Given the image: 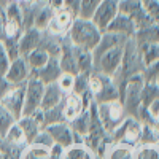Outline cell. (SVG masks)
Here are the masks:
<instances>
[{"mask_svg":"<svg viewBox=\"0 0 159 159\" xmlns=\"http://www.w3.org/2000/svg\"><path fill=\"white\" fill-rule=\"evenodd\" d=\"M145 11H147L148 18L151 19L153 24H159V0H154V2H150L147 5H143Z\"/></svg>","mask_w":159,"mask_h":159,"instance_id":"obj_38","label":"cell"},{"mask_svg":"<svg viewBox=\"0 0 159 159\" xmlns=\"http://www.w3.org/2000/svg\"><path fill=\"white\" fill-rule=\"evenodd\" d=\"M2 142L5 145H8V147H15V148H21V150L25 147V145H27L25 137L22 134V130L19 129L18 123H15V124L10 127V130L7 132V135L2 139Z\"/></svg>","mask_w":159,"mask_h":159,"instance_id":"obj_25","label":"cell"},{"mask_svg":"<svg viewBox=\"0 0 159 159\" xmlns=\"http://www.w3.org/2000/svg\"><path fill=\"white\" fill-rule=\"evenodd\" d=\"M150 2H154V0H142L143 5H147V3H150Z\"/></svg>","mask_w":159,"mask_h":159,"instance_id":"obj_45","label":"cell"},{"mask_svg":"<svg viewBox=\"0 0 159 159\" xmlns=\"http://www.w3.org/2000/svg\"><path fill=\"white\" fill-rule=\"evenodd\" d=\"M137 45H157L159 43V24H150L142 29H137L134 35Z\"/></svg>","mask_w":159,"mask_h":159,"instance_id":"obj_19","label":"cell"},{"mask_svg":"<svg viewBox=\"0 0 159 159\" xmlns=\"http://www.w3.org/2000/svg\"><path fill=\"white\" fill-rule=\"evenodd\" d=\"M15 123H16L15 116L0 105V139H3L7 135V132L10 130V127Z\"/></svg>","mask_w":159,"mask_h":159,"instance_id":"obj_32","label":"cell"},{"mask_svg":"<svg viewBox=\"0 0 159 159\" xmlns=\"http://www.w3.org/2000/svg\"><path fill=\"white\" fill-rule=\"evenodd\" d=\"M153 127H154V130H156V134H157V137H159V116L153 121Z\"/></svg>","mask_w":159,"mask_h":159,"instance_id":"obj_44","label":"cell"},{"mask_svg":"<svg viewBox=\"0 0 159 159\" xmlns=\"http://www.w3.org/2000/svg\"><path fill=\"white\" fill-rule=\"evenodd\" d=\"M75 56H76L78 73L91 75L92 72H94V57H92V52L91 51L75 48Z\"/></svg>","mask_w":159,"mask_h":159,"instance_id":"obj_22","label":"cell"},{"mask_svg":"<svg viewBox=\"0 0 159 159\" xmlns=\"http://www.w3.org/2000/svg\"><path fill=\"white\" fill-rule=\"evenodd\" d=\"M42 37H43V30H38L35 27L30 29H24L19 40H18V49H19V56H27L30 51L37 49L42 43Z\"/></svg>","mask_w":159,"mask_h":159,"instance_id":"obj_12","label":"cell"},{"mask_svg":"<svg viewBox=\"0 0 159 159\" xmlns=\"http://www.w3.org/2000/svg\"><path fill=\"white\" fill-rule=\"evenodd\" d=\"M88 107L84 105L83 99L73 94V92H69V94L64 96V100H62V111H64V118L65 121L70 123L76 116H80L83 111H86Z\"/></svg>","mask_w":159,"mask_h":159,"instance_id":"obj_14","label":"cell"},{"mask_svg":"<svg viewBox=\"0 0 159 159\" xmlns=\"http://www.w3.org/2000/svg\"><path fill=\"white\" fill-rule=\"evenodd\" d=\"M143 80L145 81H151V83H156V78L159 76V59L156 62H153L151 65H148V67H145L143 72Z\"/></svg>","mask_w":159,"mask_h":159,"instance_id":"obj_34","label":"cell"},{"mask_svg":"<svg viewBox=\"0 0 159 159\" xmlns=\"http://www.w3.org/2000/svg\"><path fill=\"white\" fill-rule=\"evenodd\" d=\"M11 64V57L8 54V51L5 49L3 43L0 42V76H5L7 75V70Z\"/></svg>","mask_w":159,"mask_h":159,"instance_id":"obj_36","label":"cell"},{"mask_svg":"<svg viewBox=\"0 0 159 159\" xmlns=\"http://www.w3.org/2000/svg\"><path fill=\"white\" fill-rule=\"evenodd\" d=\"M124 46L126 45L111 48L108 51L102 52L100 56L94 57V70L107 75V76H115V73L118 72L119 65H121V61H123Z\"/></svg>","mask_w":159,"mask_h":159,"instance_id":"obj_5","label":"cell"},{"mask_svg":"<svg viewBox=\"0 0 159 159\" xmlns=\"http://www.w3.org/2000/svg\"><path fill=\"white\" fill-rule=\"evenodd\" d=\"M48 7H49L52 11L62 10V8H64V0H48Z\"/></svg>","mask_w":159,"mask_h":159,"instance_id":"obj_42","label":"cell"},{"mask_svg":"<svg viewBox=\"0 0 159 159\" xmlns=\"http://www.w3.org/2000/svg\"><path fill=\"white\" fill-rule=\"evenodd\" d=\"M105 32H113V34H118L121 35L124 38H134L135 32H137V27L134 21H132L130 18H127L126 15H123V13H118L116 18L110 22V25L107 27V30Z\"/></svg>","mask_w":159,"mask_h":159,"instance_id":"obj_15","label":"cell"},{"mask_svg":"<svg viewBox=\"0 0 159 159\" xmlns=\"http://www.w3.org/2000/svg\"><path fill=\"white\" fill-rule=\"evenodd\" d=\"M157 45H159V43H157Z\"/></svg>","mask_w":159,"mask_h":159,"instance_id":"obj_49","label":"cell"},{"mask_svg":"<svg viewBox=\"0 0 159 159\" xmlns=\"http://www.w3.org/2000/svg\"><path fill=\"white\" fill-rule=\"evenodd\" d=\"M32 5H37V7H43V5H48V0H25Z\"/></svg>","mask_w":159,"mask_h":159,"instance_id":"obj_43","label":"cell"},{"mask_svg":"<svg viewBox=\"0 0 159 159\" xmlns=\"http://www.w3.org/2000/svg\"><path fill=\"white\" fill-rule=\"evenodd\" d=\"M127 43V38L118 35V34H113V32H102V37L99 40L97 46L92 49V57H97L100 56L102 52L108 51L111 48H116V46H121V45H126Z\"/></svg>","mask_w":159,"mask_h":159,"instance_id":"obj_17","label":"cell"},{"mask_svg":"<svg viewBox=\"0 0 159 159\" xmlns=\"http://www.w3.org/2000/svg\"><path fill=\"white\" fill-rule=\"evenodd\" d=\"M88 91L96 103L119 100V89L113 76H107L96 70L88 78Z\"/></svg>","mask_w":159,"mask_h":159,"instance_id":"obj_2","label":"cell"},{"mask_svg":"<svg viewBox=\"0 0 159 159\" xmlns=\"http://www.w3.org/2000/svg\"><path fill=\"white\" fill-rule=\"evenodd\" d=\"M24 92H25V83L15 84L0 99V105L15 116L16 121L22 116V111H24Z\"/></svg>","mask_w":159,"mask_h":159,"instance_id":"obj_8","label":"cell"},{"mask_svg":"<svg viewBox=\"0 0 159 159\" xmlns=\"http://www.w3.org/2000/svg\"><path fill=\"white\" fill-rule=\"evenodd\" d=\"M24 59H25V62H27V65L30 67V70L32 72H37V70H40L42 67H45L51 57H49V54L43 48L38 46L37 49L30 51L27 56H24Z\"/></svg>","mask_w":159,"mask_h":159,"instance_id":"obj_23","label":"cell"},{"mask_svg":"<svg viewBox=\"0 0 159 159\" xmlns=\"http://www.w3.org/2000/svg\"><path fill=\"white\" fill-rule=\"evenodd\" d=\"M156 84H157V86H159V76H157V78H156Z\"/></svg>","mask_w":159,"mask_h":159,"instance_id":"obj_46","label":"cell"},{"mask_svg":"<svg viewBox=\"0 0 159 159\" xmlns=\"http://www.w3.org/2000/svg\"><path fill=\"white\" fill-rule=\"evenodd\" d=\"M102 37V32L96 27V24L91 19H81L76 18L72 24V27L67 34V40L72 43V46L91 51L94 49Z\"/></svg>","mask_w":159,"mask_h":159,"instance_id":"obj_1","label":"cell"},{"mask_svg":"<svg viewBox=\"0 0 159 159\" xmlns=\"http://www.w3.org/2000/svg\"><path fill=\"white\" fill-rule=\"evenodd\" d=\"M62 159H102L84 143H73L64 150Z\"/></svg>","mask_w":159,"mask_h":159,"instance_id":"obj_21","label":"cell"},{"mask_svg":"<svg viewBox=\"0 0 159 159\" xmlns=\"http://www.w3.org/2000/svg\"><path fill=\"white\" fill-rule=\"evenodd\" d=\"M64 96H65V94L61 91V88L57 86V83L45 84L43 99H42V107H40V110H49V108L57 107V105L62 103Z\"/></svg>","mask_w":159,"mask_h":159,"instance_id":"obj_18","label":"cell"},{"mask_svg":"<svg viewBox=\"0 0 159 159\" xmlns=\"http://www.w3.org/2000/svg\"><path fill=\"white\" fill-rule=\"evenodd\" d=\"M54 15V11H52L48 5H43V7H37L35 10V16H34V27L38 29V30H46L48 24Z\"/></svg>","mask_w":159,"mask_h":159,"instance_id":"obj_26","label":"cell"},{"mask_svg":"<svg viewBox=\"0 0 159 159\" xmlns=\"http://www.w3.org/2000/svg\"><path fill=\"white\" fill-rule=\"evenodd\" d=\"M11 2H24V0H11Z\"/></svg>","mask_w":159,"mask_h":159,"instance_id":"obj_47","label":"cell"},{"mask_svg":"<svg viewBox=\"0 0 159 159\" xmlns=\"http://www.w3.org/2000/svg\"><path fill=\"white\" fill-rule=\"evenodd\" d=\"M143 67H148L159 59V45H137Z\"/></svg>","mask_w":159,"mask_h":159,"instance_id":"obj_27","label":"cell"},{"mask_svg":"<svg viewBox=\"0 0 159 159\" xmlns=\"http://www.w3.org/2000/svg\"><path fill=\"white\" fill-rule=\"evenodd\" d=\"M102 0H81L80 3V11H78V18L81 19H91L92 15L96 13L97 7L100 5Z\"/></svg>","mask_w":159,"mask_h":159,"instance_id":"obj_31","label":"cell"},{"mask_svg":"<svg viewBox=\"0 0 159 159\" xmlns=\"http://www.w3.org/2000/svg\"><path fill=\"white\" fill-rule=\"evenodd\" d=\"M119 13H123V15H126L127 18L134 21L137 29L153 24L143 8L142 0H119Z\"/></svg>","mask_w":159,"mask_h":159,"instance_id":"obj_10","label":"cell"},{"mask_svg":"<svg viewBox=\"0 0 159 159\" xmlns=\"http://www.w3.org/2000/svg\"><path fill=\"white\" fill-rule=\"evenodd\" d=\"M88 78H89V75H83V73H78L73 76V88H72L73 94H76L80 97L86 94L88 92Z\"/></svg>","mask_w":159,"mask_h":159,"instance_id":"obj_33","label":"cell"},{"mask_svg":"<svg viewBox=\"0 0 159 159\" xmlns=\"http://www.w3.org/2000/svg\"><path fill=\"white\" fill-rule=\"evenodd\" d=\"M34 76H37L43 84H49V83H56L59 76L62 75L61 65H59V57H51L48 61V64L45 67H42L37 72H32Z\"/></svg>","mask_w":159,"mask_h":159,"instance_id":"obj_16","label":"cell"},{"mask_svg":"<svg viewBox=\"0 0 159 159\" xmlns=\"http://www.w3.org/2000/svg\"><path fill=\"white\" fill-rule=\"evenodd\" d=\"M43 111V129L52 124H57V123H67L64 118V111H62V103L57 105L54 108H49V110H42Z\"/></svg>","mask_w":159,"mask_h":159,"instance_id":"obj_29","label":"cell"},{"mask_svg":"<svg viewBox=\"0 0 159 159\" xmlns=\"http://www.w3.org/2000/svg\"><path fill=\"white\" fill-rule=\"evenodd\" d=\"M0 140H2V139H0Z\"/></svg>","mask_w":159,"mask_h":159,"instance_id":"obj_48","label":"cell"},{"mask_svg":"<svg viewBox=\"0 0 159 159\" xmlns=\"http://www.w3.org/2000/svg\"><path fill=\"white\" fill-rule=\"evenodd\" d=\"M80 3L81 0H64V8L70 11L72 15H75L78 18V11H80Z\"/></svg>","mask_w":159,"mask_h":159,"instance_id":"obj_39","label":"cell"},{"mask_svg":"<svg viewBox=\"0 0 159 159\" xmlns=\"http://www.w3.org/2000/svg\"><path fill=\"white\" fill-rule=\"evenodd\" d=\"M134 159H159V145H139L134 150Z\"/></svg>","mask_w":159,"mask_h":159,"instance_id":"obj_30","label":"cell"},{"mask_svg":"<svg viewBox=\"0 0 159 159\" xmlns=\"http://www.w3.org/2000/svg\"><path fill=\"white\" fill-rule=\"evenodd\" d=\"M56 83H57V86L61 88V91L64 92V94H69V92H72V88H73V75L62 73Z\"/></svg>","mask_w":159,"mask_h":159,"instance_id":"obj_37","label":"cell"},{"mask_svg":"<svg viewBox=\"0 0 159 159\" xmlns=\"http://www.w3.org/2000/svg\"><path fill=\"white\" fill-rule=\"evenodd\" d=\"M102 159H134V148L119 143H110Z\"/></svg>","mask_w":159,"mask_h":159,"instance_id":"obj_24","label":"cell"},{"mask_svg":"<svg viewBox=\"0 0 159 159\" xmlns=\"http://www.w3.org/2000/svg\"><path fill=\"white\" fill-rule=\"evenodd\" d=\"M97 118H99L103 130L108 135H111L127 118V115H126L123 103L119 100H115V102L97 103Z\"/></svg>","mask_w":159,"mask_h":159,"instance_id":"obj_3","label":"cell"},{"mask_svg":"<svg viewBox=\"0 0 159 159\" xmlns=\"http://www.w3.org/2000/svg\"><path fill=\"white\" fill-rule=\"evenodd\" d=\"M110 140L111 143H119L135 150L142 140V121L137 118L127 116L121 123V126L110 135Z\"/></svg>","mask_w":159,"mask_h":159,"instance_id":"obj_4","label":"cell"},{"mask_svg":"<svg viewBox=\"0 0 159 159\" xmlns=\"http://www.w3.org/2000/svg\"><path fill=\"white\" fill-rule=\"evenodd\" d=\"M19 159H49V150L45 147H38L35 143H29L21 151Z\"/></svg>","mask_w":159,"mask_h":159,"instance_id":"obj_28","label":"cell"},{"mask_svg":"<svg viewBox=\"0 0 159 159\" xmlns=\"http://www.w3.org/2000/svg\"><path fill=\"white\" fill-rule=\"evenodd\" d=\"M30 75H32L30 67L27 65L25 59H24L22 56H19V57H16V59L11 61L10 67H8V70H7L5 78L8 80L11 84H24V83L30 78Z\"/></svg>","mask_w":159,"mask_h":159,"instance_id":"obj_11","label":"cell"},{"mask_svg":"<svg viewBox=\"0 0 159 159\" xmlns=\"http://www.w3.org/2000/svg\"><path fill=\"white\" fill-rule=\"evenodd\" d=\"M75 19H76V16L72 15V13L67 11L65 8L57 10V11H54V15H52L45 32H48L52 37H57V38H65Z\"/></svg>","mask_w":159,"mask_h":159,"instance_id":"obj_9","label":"cell"},{"mask_svg":"<svg viewBox=\"0 0 159 159\" xmlns=\"http://www.w3.org/2000/svg\"><path fill=\"white\" fill-rule=\"evenodd\" d=\"M64 150L59 145H52L49 148V159H62V154H64Z\"/></svg>","mask_w":159,"mask_h":159,"instance_id":"obj_41","label":"cell"},{"mask_svg":"<svg viewBox=\"0 0 159 159\" xmlns=\"http://www.w3.org/2000/svg\"><path fill=\"white\" fill-rule=\"evenodd\" d=\"M32 143H35V145H38V147H45V148H51L52 145H54V142H52V139H51V135H49V132L46 130V129H42L38 132V135L35 137V140L32 142Z\"/></svg>","mask_w":159,"mask_h":159,"instance_id":"obj_35","label":"cell"},{"mask_svg":"<svg viewBox=\"0 0 159 159\" xmlns=\"http://www.w3.org/2000/svg\"><path fill=\"white\" fill-rule=\"evenodd\" d=\"M118 13H119V0H102L96 13L92 15L91 21L96 24V27L100 32H105Z\"/></svg>","mask_w":159,"mask_h":159,"instance_id":"obj_7","label":"cell"},{"mask_svg":"<svg viewBox=\"0 0 159 159\" xmlns=\"http://www.w3.org/2000/svg\"><path fill=\"white\" fill-rule=\"evenodd\" d=\"M16 123H18L19 129L22 130V134H24V137H25V142H27V145L32 143V142L35 140V137L38 135V132L43 129L42 124H40L34 116H21Z\"/></svg>","mask_w":159,"mask_h":159,"instance_id":"obj_20","label":"cell"},{"mask_svg":"<svg viewBox=\"0 0 159 159\" xmlns=\"http://www.w3.org/2000/svg\"><path fill=\"white\" fill-rule=\"evenodd\" d=\"M43 91L45 84L34 75L25 81V92H24V111L22 116H29L40 110L42 107V99H43Z\"/></svg>","mask_w":159,"mask_h":159,"instance_id":"obj_6","label":"cell"},{"mask_svg":"<svg viewBox=\"0 0 159 159\" xmlns=\"http://www.w3.org/2000/svg\"><path fill=\"white\" fill-rule=\"evenodd\" d=\"M13 86H15V84H11L5 76H0V99H2Z\"/></svg>","mask_w":159,"mask_h":159,"instance_id":"obj_40","label":"cell"},{"mask_svg":"<svg viewBox=\"0 0 159 159\" xmlns=\"http://www.w3.org/2000/svg\"><path fill=\"white\" fill-rule=\"evenodd\" d=\"M45 129L49 132L54 145H59L62 148H67V147L75 143V135H73V130H72L69 123H57V124L48 126Z\"/></svg>","mask_w":159,"mask_h":159,"instance_id":"obj_13","label":"cell"}]
</instances>
